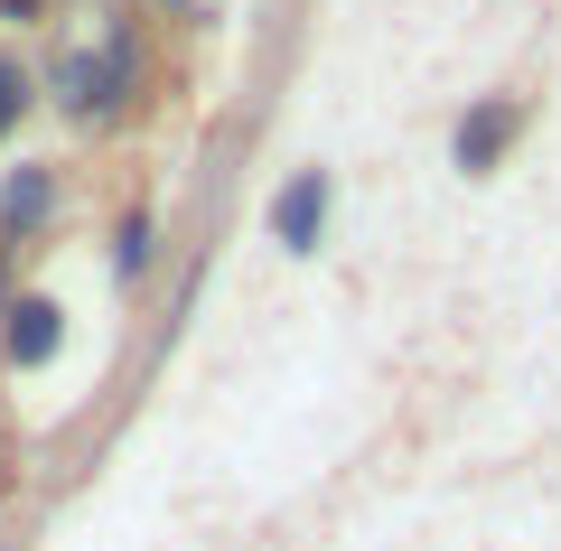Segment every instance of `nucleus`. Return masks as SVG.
<instances>
[{"mask_svg":"<svg viewBox=\"0 0 561 551\" xmlns=\"http://www.w3.org/2000/svg\"><path fill=\"white\" fill-rule=\"evenodd\" d=\"M38 94L57 103L66 122H113L122 103L140 94V47L122 38V28H103L94 47H66V57L47 66V76H38Z\"/></svg>","mask_w":561,"mask_h":551,"instance_id":"obj_1","label":"nucleus"},{"mask_svg":"<svg viewBox=\"0 0 561 551\" xmlns=\"http://www.w3.org/2000/svg\"><path fill=\"white\" fill-rule=\"evenodd\" d=\"M0 355H10V375H47V365L66 355V309L47 290L0 299Z\"/></svg>","mask_w":561,"mask_h":551,"instance_id":"obj_2","label":"nucleus"},{"mask_svg":"<svg viewBox=\"0 0 561 551\" xmlns=\"http://www.w3.org/2000/svg\"><path fill=\"white\" fill-rule=\"evenodd\" d=\"M150 262H160V225H150V216H122L113 225V280H122V290H140Z\"/></svg>","mask_w":561,"mask_h":551,"instance_id":"obj_6","label":"nucleus"},{"mask_svg":"<svg viewBox=\"0 0 561 551\" xmlns=\"http://www.w3.org/2000/svg\"><path fill=\"white\" fill-rule=\"evenodd\" d=\"M515 140H524V94H478L459 113V131H449V159H459L468 177H496Z\"/></svg>","mask_w":561,"mask_h":551,"instance_id":"obj_3","label":"nucleus"},{"mask_svg":"<svg viewBox=\"0 0 561 551\" xmlns=\"http://www.w3.org/2000/svg\"><path fill=\"white\" fill-rule=\"evenodd\" d=\"M328 216H337V177H328V169H290L272 187V243H280V253H319Z\"/></svg>","mask_w":561,"mask_h":551,"instance_id":"obj_4","label":"nucleus"},{"mask_svg":"<svg viewBox=\"0 0 561 551\" xmlns=\"http://www.w3.org/2000/svg\"><path fill=\"white\" fill-rule=\"evenodd\" d=\"M28 113H38V66H28V57H20V47L0 38V140L20 131V122H28Z\"/></svg>","mask_w":561,"mask_h":551,"instance_id":"obj_7","label":"nucleus"},{"mask_svg":"<svg viewBox=\"0 0 561 551\" xmlns=\"http://www.w3.org/2000/svg\"><path fill=\"white\" fill-rule=\"evenodd\" d=\"M160 10H187V0H160Z\"/></svg>","mask_w":561,"mask_h":551,"instance_id":"obj_9","label":"nucleus"},{"mask_svg":"<svg viewBox=\"0 0 561 551\" xmlns=\"http://www.w3.org/2000/svg\"><path fill=\"white\" fill-rule=\"evenodd\" d=\"M57 206H66V177L47 169V159H20V169L0 177V234L10 243H38L47 225H57Z\"/></svg>","mask_w":561,"mask_h":551,"instance_id":"obj_5","label":"nucleus"},{"mask_svg":"<svg viewBox=\"0 0 561 551\" xmlns=\"http://www.w3.org/2000/svg\"><path fill=\"white\" fill-rule=\"evenodd\" d=\"M28 20H47V0H0V28H28Z\"/></svg>","mask_w":561,"mask_h":551,"instance_id":"obj_8","label":"nucleus"}]
</instances>
